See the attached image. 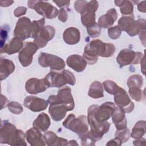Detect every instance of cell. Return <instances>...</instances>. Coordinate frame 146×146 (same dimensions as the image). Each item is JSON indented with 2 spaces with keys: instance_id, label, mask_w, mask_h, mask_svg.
Returning a JSON list of instances; mask_svg holds the SVG:
<instances>
[{
  "instance_id": "1",
  "label": "cell",
  "mask_w": 146,
  "mask_h": 146,
  "mask_svg": "<svg viewBox=\"0 0 146 146\" xmlns=\"http://www.w3.org/2000/svg\"><path fill=\"white\" fill-rule=\"evenodd\" d=\"M115 52V46L110 43H104L100 39L91 40L84 47L83 58L88 64L96 63L98 56L108 58Z\"/></svg>"
},
{
  "instance_id": "2",
  "label": "cell",
  "mask_w": 146,
  "mask_h": 146,
  "mask_svg": "<svg viewBox=\"0 0 146 146\" xmlns=\"http://www.w3.org/2000/svg\"><path fill=\"white\" fill-rule=\"evenodd\" d=\"M25 138L23 131L17 129L15 125L7 121H2L0 129V143L10 145H21Z\"/></svg>"
},
{
  "instance_id": "3",
  "label": "cell",
  "mask_w": 146,
  "mask_h": 146,
  "mask_svg": "<svg viewBox=\"0 0 146 146\" xmlns=\"http://www.w3.org/2000/svg\"><path fill=\"white\" fill-rule=\"evenodd\" d=\"M44 80L48 87L60 88L66 84L74 86L76 82L74 75L66 70L60 72L51 71L44 78Z\"/></svg>"
},
{
  "instance_id": "4",
  "label": "cell",
  "mask_w": 146,
  "mask_h": 146,
  "mask_svg": "<svg viewBox=\"0 0 146 146\" xmlns=\"http://www.w3.org/2000/svg\"><path fill=\"white\" fill-rule=\"evenodd\" d=\"M87 120V117L85 115H80L76 117L74 114L71 113L63 121V125L76 133L81 139L88 132Z\"/></svg>"
},
{
  "instance_id": "5",
  "label": "cell",
  "mask_w": 146,
  "mask_h": 146,
  "mask_svg": "<svg viewBox=\"0 0 146 146\" xmlns=\"http://www.w3.org/2000/svg\"><path fill=\"white\" fill-rule=\"evenodd\" d=\"M145 25V21L144 19L135 21L133 16H123L118 21V26L121 30L125 31L131 36H134L138 34L141 27Z\"/></svg>"
},
{
  "instance_id": "6",
  "label": "cell",
  "mask_w": 146,
  "mask_h": 146,
  "mask_svg": "<svg viewBox=\"0 0 146 146\" xmlns=\"http://www.w3.org/2000/svg\"><path fill=\"white\" fill-rule=\"evenodd\" d=\"M48 103H58L63 105L67 111L74 108V98L71 94V89L68 86H64L58 90L56 95H50L48 98Z\"/></svg>"
},
{
  "instance_id": "7",
  "label": "cell",
  "mask_w": 146,
  "mask_h": 146,
  "mask_svg": "<svg viewBox=\"0 0 146 146\" xmlns=\"http://www.w3.org/2000/svg\"><path fill=\"white\" fill-rule=\"evenodd\" d=\"M29 7L33 9L39 15L47 19H53L58 14V9L47 2L43 1H28Z\"/></svg>"
},
{
  "instance_id": "8",
  "label": "cell",
  "mask_w": 146,
  "mask_h": 146,
  "mask_svg": "<svg viewBox=\"0 0 146 146\" xmlns=\"http://www.w3.org/2000/svg\"><path fill=\"white\" fill-rule=\"evenodd\" d=\"M38 63L43 67H49L51 71H60L65 67V62L61 58L45 52L39 54Z\"/></svg>"
},
{
  "instance_id": "9",
  "label": "cell",
  "mask_w": 146,
  "mask_h": 146,
  "mask_svg": "<svg viewBox=\"0 0 146 146\" xmlns=\"http://www.w3.org/2000/svg\"><path fill=\"white\" fill-rule=\"evenodd\" d=\"M99 7V4L96 1H91L87 2L83 9L80 13L82 23L88 28L94 25L95 22V11Z\"/></svg>"
},
{
  "instance_id": "10",
  "label": "cell",
  "mask_w": 146,
  "mask_h": 146,
  "mask_svg": "<svg viewBox=\"0 0 146 146\" xmlns=\"http://www.w3.org/2000/svg\"><path fill=\"white\" fill-rule=\"evenodd\" d=\"M143 54L140 52L124 48L121 50L116 57V61L120 67L131 64H138L142 58Z\"/></svg>"
},
{
  "instance_id": "11",
  "label": "cell",
  "mask_w": 146,
  "mask_h": 146,
  "mask_svg": "<svg viewBox=\"0 0 146 146\" xmlns=\"http://www.w3.org/2000/svg\"><path fill=\"white\" fill-rule=\"evenodd\" d=\"M39 47L35 42H25L22 50L19 51L18 59L23 67H27L33 62V55L38 50Z\"/></svg>"
},
{
  "instance_id": "12",
  "label": "cell",
  "mask_w": 146,
  "mask_h": 146,
  "mask_svg": "<svg viewBox=\"0 0 146 146\" xmlns=\"http://www.w3.org/2000/svg\"><path fill=\"white\" fill-rule=\"evenodd\" d=\"M31 25L32 22L27 17L20 18L16 24L14 31L15 37L21 40H25L31 35Z\"/></svg>"
},
{
  "instance_id": "13",
  "label": "cell",
  "mask_w": 146,
  "mask_h": 146,
  "mask_svg": "<svg viewBox=\"0 0 146 146\" xmlns=\"http://www.w3.org/2000/svg\"><path fill=\"white\" fill-rule=\"evenodd\" d=\"M114 101L117 107L122 108L125 113H130L134 109V103L131 100L127 92L119 87L114 95Z\"/></svg>"
},
{
  "instance_id": "14",
  "label": "cell",
  "mask_w": 146,
  "mask_h": 146,
  "mask_svg": "<svg viewBox=\"0 0 146 146\" xmlns=\"http://www.w3.org/2000/svg\"><path fill=\"white\" fill-rule=\"evenodd\" d=\"M55 34V30L52 26H44L40 29L37 36L34 39V42L38 46L39 48H43L47 42L53 38Z\"/></svg>"
},
{
  "instance_id": "15",
  "label": "cell",
  "mask_w": 146,
  "mask_h": 146,
  "mask_svg": "<svg viewBox=\"0 0 146 146\" xmlns=\"http://www.w3.org/2000/svg\"><path fill=\"white\" fill-rule=\"evenodd\" d=\"M115 108V105L112 102H106L103 103L100 106L97 107L95 117L98 122L106 121L111 116L113 111Z\"/></svg>"
},
{
  "instance_id": "16",
  "label": "cell",
  "mask_w": 146,
  "mask_h": 146,
  "mask_svg": "<svg viewBox=\"0 0 146 146\" xmlns=\"http://www.w3.org/2000/svg\"><path fill=\"white\" fill-rule=\"evenodd\" d=\"M48 88L44 79L30 78L26 81L25 84L26 90L30 94H38L43 92Z\"/></svg>"
},
{
  "instance_id": "17",
  "label": "cell",
  "mask_w": 146,
  "mask_h": 146,
  "mask_svg": "<svg viewBox=\"0 0 146 146\" xmlns=\"http://www.w3.org/2000/svg\"><path fill=\"white\" fill-rule=\"evenodd\" d=\"M24 106L33 112H40L47 108L48 103L43 99L29 96L24 100Z\"/></svg>"
},
{
  "instance_id": "18",
  "label": "cell",
  "mask_w": 146,
  "mask_h": 146,
  "mask_svg": "<svg viewBox=\"0 0 146 146\" xmlns=\"http://www.w3.org/2000/svg\"><path fill=\"white\" fill-rule=\"evenodd\" d=\"M26 138L28 143L32 146L47 145L44 136L42 135L40 131L34 127L26 131Z\"/></svg>"
},
{
  "instance_id": "19",
  "label": "cell",
  "mask_w": 146,
  "mask_h": 146,
  "mask_svg": "<svg viewBox=\"0 0 146 146\" xmlns=\"http://www.w3.org/2000/svg\"><path fill=\"white\" fill-rule=\"evenodd\" d=\"M67 66L78 72H82L86 67L87 63L79 55H71L66 60Z\"/></svg>"
},
{
  "instance_id": "20",
  "label": "cell",
  "mask_w": 146,
  "mask_h": 146,
  "mask_svg": "<svg viewBox=\"0 0 146 146\" xmlns=\"http://www.w3.org/2000/svg\"><path fill=\"white\" fill-rule=\"evenodd\" d=\"M23 47V43L20 39L14 37L8 43H6L1 48V53H6L9 55L17 53Z\"/></svg>"
},
{
  "instance_id": "21",
  "label": "cell",
  "mask_w": 146,
  "mask_h": 146,
  "mask_svg": "<svg viewBox=\"0 0 146 146\" xmlns=\"http://www.w3.org/2000/svg\"><path fill=\"white\" fill-rule=\"evenodd\" d=\"M50 104L48 112L54 120L58 121L64 118L68 111L63 105L58 103H51Z\"/></svg>"
},
{
  "instance_id": "22",
  "label": "cell",
  "mask_w": 146,
  "mask_h": 146,
  "mask_svg": "<svg viewBox=\"0 0 146 146\" xmlns=\"http://www.w3.org/2000/svg\"><path fill=\"white\" fill-rule=\"evenodd\" d=\"M117 18L116 10L112 8L110 9L106 14L102 15L98 19V25L101 28H108L112 26Z\"/></svg>"
},
{
  "instance_id": "23",
  "label": "cell",
  "mask_w": 146,
  "mask_h": 146,
  "mask_svg": "<svg viewBox=\"0 0 146 146\" xmlns=\"http://www.w3.org/2000/svg\"><path fill=\"white\" fill-rule=\"evenodd\" d=\"M111 116L112 121L117 130L127 128V120L125 116V112L122 108L119 107H115Z\"/></svg>"
},
{
  "instance_id": "24",
  "label": "cell",
  "mask_w": 146,
  "mask_h": 146,
  "mask_svg": "<svg viewBox=\"0 0 146 146\" xmlns=\"http://www.w3.org/2000/svg\"><path fill=\"white\" fill-rule=\"evenodd\" d=\"M64 41L68 44L72 45L78 43L80 38L79 30L74 27H70L65 30L63 34Z\"/></svg>"
},
{
  "instance_id": "25",
  "label": "cell",
  "mask_w": 146,
  "mask_h": 146,
  "mask_svg": "<svg viewBox=\"0 0 146 146\" xmlns=\"http://www.w3.org/2000/svg\"><path fill=\"white\" fill-rule=\"evenodd\" d=\"M15 70L14 63L7 59H1L0 61V77L1 80L6 79Z\"/></svg>"
},
{
  "instance_id": "26",
  "label": "cell",
  "mask_w": 146,
  "mask_h": 146,
  "mask_svg": "<svg viewBox=\"0 0 146 146\" xmlns=\"http://www.w3.org/2000/svg\"><path fill=\"white\" fill-rule=\"evenodd\" d=\"M50 124V118L48 115L45 113H41L39 114L33 123L34 127L42 132L47 131Z\"/></svg>"
},
{
  "instance_id": "27",
  "label": "cell",
  "mask_w": 146,
  "mask_h": 146,
  "mask_svg": "<svg viewBox=\"0 0 146 146\" xmlns=\"http://www.w3.org/2000/svg\"><path fill=\"white\" fill-rule=\"evenodd\" d=\"M88 95L90 97L94 99L103 98L104 96L103 89L100 82L98 81L93 82L90 86Z\"/></svg>"
},
{
  "instance_id": "28",
  "label": "cell",
  "mask_w": 146,
  "mask_h": 146,
  "mask_svg": "<svg viewBox=\"0 0 146 146\" xmlns=\"http://www.w3.org/2000/svg\"><path fill=\"white\" fill-rule=\"evenodd\" d=\"M115 3L117 6H119L120 12L123 15H133V6L130 1H115Z\"/></svg>"
},
{
  "instance_id": "29",
  "label": "cell",
  "mask_w": 146,
  "mask_h": 146,
  "mask_svg": "<svg viewBox=\"0 0 146 146\" xmlns=\"http://www.w3.org/2000/svg\"><path fill=\"white\" fill-rule=\"evenodd\" d=\"M145 121L144 120H140L137 121L134 125L131 136L135 139L141 138V137L145 134Z\"/></svg>"
},
{
  "instance_id": "30",
  "label": "cell",
  "mask_w": 146,
  "mask_h": 146,
  "mask_svg": "<svg viewBox=\"0 0 146 146\" xmlns=\"http://www.w3.org/2000/svg\"><path fill=\"white\" fill-rule=\"evenodd\" d=\"M143 79L140 75H133L131 76L127 80V85L129 88L139 87L141 88L143 85Z\"/></svg>"
},
{
  "instance_id": "31",
  "label": "cell",
  "mask_w": 146,
  "mask_h": 146,
  "mask_svg": "<svg viewBox=\"0 0 146 146\" xmlns=\"http://www.w3.org/2000/svg\"><path fill=\"white\" fill-rule=\"evenodd\" d=\"M44 18H41L38 21H34L32 22L31 25V37L32 38L35 39L37 36L38 33L39 32L40 29L44 26Z\"/></svg>"
},
{
  "instance_id": "32",
  "label": "cell",
  "mask_w": 146,
  "mask_h": 146,
  "mask_svg": "<svg viewBox=\"0 0 146 146\" xmlns=\"http://www.w3.org/2000/svg\"><path fill=\"white\" fill-rule=\"evenodd\" d=\"M130 137L129 129L127 128H124L123 129L117 130L115 133V138L117 139L121 144L123 143L126 142L129 140Z\"/></svg>"
},
{
  "instance_id": "33",
  "label": "cell",
  "mask_w": 146,
  "mask_h": 146,
  "mask_svg": "<svg viewBox=\"0 0 146 146\" xmlns=\"http://www.w3.org/2000/svg\"><path fill=\"white\" fill-rule=\"evenodd\" d=\"M103 84L106 91L113 95L117 91L119 87V86H118L115 82L110 80L103 82Z\"/></svg>"
},
{
  "instance_id": "34",
  "label": "cell",
  "mask_w": 146,
  "mask_h": 146,
  "mask_svg": "<svg viewBox=\"0 0 146 146\" xmlns=\"http://www.w3.org/2000/svg\"><path fill=\"white\" fill-rule=\"evenodd\" d=\"M44 138L47 145H56L59 137L52 131H48L44 133Z\"/></svg>"
},
{
  "instance_id": "35",
  "label": "cell",
  "mask_w": 146,
  "mask_h": 146,
  "mask_svg": "<svg viewBox=\"0 0 146 146\" xmlns=\"http://www.w3.org/2000/svg\"><path fill=\"white\" fill-rule=\"evenodd\" d=\"M9 111L14 114H20L23 110L22 105L16 102H11L7 105Z\"/></svg>"
},
{
  "instance_id": "36",
  "label": "cell",
  "mask_w": 146,
  "mask_h": 146,
  "mask_svg": "<svg viewBox=\"0 0 146 146\" xmlns=\"http://www.w3.org/2000/svg\"><path fill=\"white\" fill-rule=\"evenodd\" d=\"M129 94L131 97L137 102H140L142 99V91L139 87L129 88Z\"/></svg>"
},
{
  "instance_id": "37",
  "label": "cell",
  "mask_w": 146,
  "mask_h": 146,
  "mask_svg": "<svg viewBox=\"0 0 146 146\" xmlns=\"http://www.w3.org/2000/svg\"><path fill=\"white\" fill-rule=\"evenodd\" d=\"M121 30L118 26H115L110 27L108 30V34L109 37L112 39H116L119 38L121 35Z\"/></svg>"
},
{
  "instance_id": "38",
  "label": "cell",
  "mask_w": 146,
  "mask_h": 146,
  "mask_svg": "<svg viewBox=\"0 0 146 146\" xmlns=\"http://www.w3.org/2000/svg\"><path fill=\"white\" fill-rule=\"evenodd\" d=\"M88 34L92 38L98 36L101 33V28L98 23H95L94 25L87 28Z\"/></svg>"
},
{
  "instance_id": "39",
  "label": "cell",
  "mask_w": 146,
  "mask_h": 146,
  "mask_svg": "<svg viewBox=\"0 0 146 146\" xmlns=\"http://www.w3.org/2000/svg\"><path fill=\"white\" fill-rule=\"evenodd\" d=\"M87 3V1H75V5H74L75 10L80 14V13L82 12V10L83 9L84 6L86 5Z\"/></svg>"
},
{
  "instance_id": "40",
  "label": "cell",
  "mask_w": 146,
  "mask_h": 146,
  "mask_svg": "<svg viewBox=\"0 0 146 146\" xmlns=\"http://www.w3.org/2000/svg\"><path fill=\"white\" fill-rule=\"evenodd\" d=\"M27 11V9L25 7H18L15 9V10L14 11V14L17 17H19L24 14H26Z\"/></svg>"
},
{
  "instance_id": "41",
  "label": "cell",
  "mask_w": 146,
  "mask_h": 146,
  "mask_svg": "<svg viewBox=\"0 0 146 146\" xmlns=\"http://www.w3.org/2000/svg\"><path fill=\"white\" fill-rule=\"evenodd\" d=\"M58 19L63 22H65L67 19V13L63 9H60L58 12Z\"/></svg>"
},
{
  "instance_id": "42",
  "label": "cell",
  "mask_w": 146,
  "mask_h": 146,
  "mask_svg": "<svg viewBox=\"0 0 146 146\" xmlns=\"http://www.w3.org/2000/svg\"><path fill=\"white\" fill-rule=\"evenodd\" d=\"M53 2L55 3L58 7L62 9V7H68L69 6L70 1H53Z\"/></svg>"
},
{
  "instance_id": "43",
  "label": "cell",
  "mask_w": 146,
  "mask_h": 146,
  "mask_svg": "<svg viewBox=\"0 0 146 146\" xmlns=\"http://www.w3.org/2000/svg\"><path fill=\"white\" fill-rule=\"evenodd\" d=\"M7 38V31L5 29L3 30V28H1V47L3 46V42H5V40Z\"/></svg>"
},
{
  "instance_id": "44",
  "label": "cell",
  "mask_w": 146,
  "mask_h": 146,
  "mask_svg": "<svg viewBox=\"0 0 146 146\" xmlns=\"http://www.w3.org/2000/svg\"><path fill=\"white\" fill-rule=\"evenodd\" d=\"M122 144L116 138L113 139L110 141H108V142L107 143V145H121Z\"/></svg>"
},
{
  "instance_id": "45",
  "label": "cell",
  "mask_w": 146,
  "mask_h": 146,
  "mask_svg": "<svg viewBox=\"0 0 146 146\" xmlns=\"http://www.w3.org/2000/svg\"><path fill=\"white\" fill-rule=\"evenodd\" d=\"M137 7H138V10L140 11L145 13V1H144L140 2V3H139L137 5Z\"/></svg>"
},
{
  "instance_id": "46",
  "label": "cell",
  "mask_w": 146,
  "mask_h": 146,
  "mask_svg": "<svg viewBox=\"0 0 146 146\" xmlns=\"http://www.w3.org/2000/svg\"><path fill=\"white\" fill-rule=\"evenodd\" d=\"M14 1H1L0 4L2 7H7L9 6H10Z\"/></svg>"
}]
</instances>
